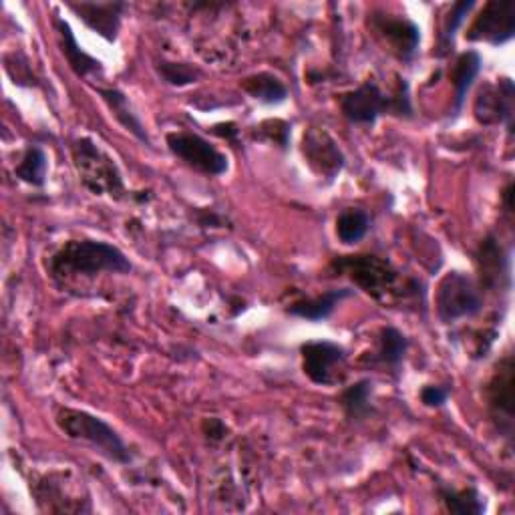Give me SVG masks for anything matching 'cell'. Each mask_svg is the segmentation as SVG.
<instances>
[{"mask_svg": "<svg viewBox=\"0 0 515 515\" xmlns=\"http://www.w3.org/2000/svg\"><path fill=\"white\" fill-rule=\"evenodd\" d=\"M371 27L401 61L411 63L415 59L421 45V29L411 19L377 11L371 15Z\"/></svg>", "mask_w": 515, "mask_h": 515, "instance_id": "cell-10", "label": "cell"}, {"mask_svg": "<svg viewBox=\"0 0 515 515\" xmlns=\"http://www.w3.org/2000/svg\"><path fill=\"white\" fill-rule=\"evenodd\" d=\"M67 7L99 37L107 43H115L119 37L125 3H67Z\"/></svg>", "mask_w": 515, "mask_h": 515, "instance_id": "cell-13", "label": "cell"}, {"mask_svg": "<svg viewBox=\"0 0 515 515\" xmlns=\"http://www.w3.org/2000/svg\"><path fill=\"white\" fill-rule=\"evenodd\" d=\"M57 425L69 439L91 445L99 455L113 463L127 465L131 461V453L121 435L107 421L89 411L59 409Z\"/></svg>", "mask_w": 515, "mask_h": 515, "instance_id": "cell-3", "label": "cell"}, {"mask_svg": "<svg viewBox=\"0 0 515 515\" xmlns=\"http://www.w3.org/2000/svg\"><path fill=\"white\" fill-rule=\"evenodd\" d=\"M451 397V387L447 385H427L421 391V403L429 409H441Z\"/></svg>", "mask_w": 515, "mask_h": 515, "instance_id": "cell-27", "label": "cell"}, {"mask_svg": "<svg viewBox=\"0 0 515 515\" xmlns=\"http://www.w3.org/2000/svg\"><path fill=\"white\" fill-rule=\"evenodd\" d=\"M97 93L101 95V99L107 103V107L111 109L113 117L141 143H145L147 147H151V139L145 131L143 121L139 119V115L133 111L127 95L119 89H97Z\"/></svg>", "mask_w": 515, "mask_h": 515, "instance_id": "cell-18", "label": "cell"}, {"mask_svg": "<svg viewBox=\"0 0 515 515\" xmlns=\"http://www.w3.org/2000/svg\"><path fill=\"white\" fill-rule=\"evenodd\" d=\"M355 294L353 288H332L316 298H304V300H298V302H292L286 312L290 316H298V318H304V320H310V322H320V320H326L332 316L334 308L342 302L347 300Z\"/></svg>", "mask_w": 515, "mask_h": 515, "instance_id": "cell-16", "label": "cell"}, {"mask_svg": "<svg viewBox=\"0 0 515 515\" xmlns=\"http://www.w3.org/2000/svg\"><path fill=\"white\" fill-rule=\"evenodd\" d=\"M300 355L304 375L322 387H330L340 379L338 371L347 361L345 347L332 340H308L300 347Z\"/></svg>", "mask_w": 515, "mask_h": 515, "instance_id": "cell-7", "label": "cell"}, {"mask_svg": "<svg viewBox=\"0 0 515 515\" xmlns=\"http://www.w3.org/2000/svg\"><path fill=\"white\" fill-rule=\"evenodd\" d=\"M133 270L129 258L113 244L101 240H71L61 246L49 260L53 278L97 276L101 272L129 274Z\"/></svg>", "mask_w": 515, "mask_h": 515, "instance_id": "cell-1", "label": "cell"}, {"mask_svg": "<svg viewBox=\"0 0 515 515\" xmlns=\"http://www.w3.org/2000/svg\"><path fill=\"white\" fill-rule=\"evenodd\" d=\"M157 75L163 83L171 87H188L200 81L202 71L190 63H174V61H161L157 65Z\"/></svg>", "mask_w": 515, "mask_h": 515, "instance_id": "cell-26", "label": "cell"}, {"mask_svg": "<svg viewBox=\"0 0 515 515\" xmlns=\"http://www.w3.org/2000/svg\"><path fill=\"white\" fill-rule=\"evenodd\" d=\"M240 87L262 105H280L288 99V87L284 85V81L266 71L246 77Z\"/></svg>", "mask_w": 515, "mask_h": 515, "instance_id": "cell-19", "label": "cell"}, {"mask_svg": "<svg viewBox=\"0 0 515 515\" xmlns=\"http://www.w3.org/2000/svg\"><path fill=\"white\" fill-rule=\"evenodd\" d=\"M302 151L314 174L326 178L328 182H332L342 167H345V155H342L336 141L326 131L310 129L304 133Z\"/></svg>", "mask_w": 515, "mask_h": 515, "instance_id": "cell-12", "label": "cell"}, {"mask_svg": "<svg viewBox=\"0 0 515 515\" xmlns=\"http://www.w3.org/2000/svg\"><path fill=\"white\" fill-rule=\"evenodd\" d=\"M47 171L49 159L45 149L39 145H29L21 157V163L15 169V176L33 188H43L47 182Z\"/></svg>", "mask_w": 515, "mask_h": 515, "instance_id": "cell-22", "label": "cell"}, {"mask_svg": "<svg viewBox=\"0 0 515 515\" xmlns=\"http://www.w3.org/2000/svg\"><path fill=\"white\" fill-rule=\"evenodd\" d=\"M334 268L349 274L359 288L375 298H381L397 280V272L391 264L377 256H340L334 260Z\"/></svg>", "mask_w": 515, "mask_h": 515, "instance_id": "cell-9", "label": "cell"}, {"mask_svg": "<svg viewBox=\"0 0 515 515\" xmlns=\"http://www.w3.org/2000/svg\"><path fill=\"white\" fill-rule=\"evenodd\" d=\"M268 125L272 129H266L264 125L256 127V129H260V137L272 141L274 145H280L282 149H286L288 139H290V125L284 123V121H268Z\"/></svg>", "mask_w": 515, "mask_h": 515, "instance_id": "cell-28", "label": "cell"}, {"mask_svg": "<svg viewBox=\"0 0 515 515\" xmlns=\"http://www.w3.org/2000/svg\"><path fill=\"white\" fill-rule=\"evenodd\" d=\"M204 433H206V437L210 439V441H222L224 437H226V433H228V429H226V425H224V421L222 419H206L204 421Z\"/></svg>", "mask_w": 515, "mask_h": 515, "instance_id": "cell-29", "label": "cell"}, {"mask_svg": "<svg viewBox=\"0 0 515 515\" xmlns=\"http://www.w3.org/2000/svg\"><path fill=\"white\" fill-rule=\"evenodd\" d=\"M439 495H441V501L445 503L447 511H451V513H457V515H481V513H485V501L475 487L461 489V491L441 487Z\"/></svg>", "mask_w": 515, "mask_h": 515, "instance_id": "cell-24", "label": "cell"}, {"mask_svg": "<svg viewBox=\"0 0 515 515\" xmlns=\"http://www.w3.org/2000/svg\"><path fill=\"white\" fill-rule=\"evenodd\" d=\"M73 161L81 184L95 196L121 200L125 194L123 176L115 159L105 153L91 137H79L71 145Z\"/></svg>", "mask_w": 515, "mask_h": 515, "instance_id": "cell-4", "label": "cell"}, {"mask_svg": "<svg viewBox=\"0 0 515 515\" xmlns=\"http://www.w3.org/2000/svg\"><path fill=\"white\" fill-rule=\"evenodd\" d=\"M369 230H371V216L361 208H347L336 218V238L345 246H355L363 242Z\"/></svg>", "mask_w": 515, "mask_h": 515, "instance_id": "cell-21", "label": "cell"}, {"mask_svg": "<svg viewBox=\"0 0 515 515\" xmlns=\"http://www.w3.org/2000/svg\"><path fill=\"white\" fill-rule=\"evenodd\" d=\"M483 69V57L477 51H465L457 57L453 71H451V83L455 87V101H453V115H459L469 89L473 87L475 79L479 77Z\"/></svg>", "mask_w": 515, "mask_h": 515, "instance_id": "cell-17", "label": "cell"}, {"mask_svg": "<svg viewBox=\"0 0 515 515\" xmlns=\"http://www.w3.org/2000/svg\"><path fill=\"white\" fill-rule=\"evenodd\" d=\"M513 99L515 87L511 79H501L495 85L483 87L473 105L475 119L483 125H499L505 123L509 131L513 129Z\"/></svg>", "mask_w": 515, "mask_h": 515, "instance_id": "cell-11", "label": "cell"}, {"mask_svg": "<svg viewBox=\"0 0 515 515\" xmlns=\"http://www.w3.org/2000/svg\"><path fill=\"white\" fill-rule=\"evenodd\" d=\"M167 147L186 165L194 167L196 171L206 176H224L230 167L228 157L198 133H188V131L169 133Z\"/></svg>", "mask_w": 515, "mask_h": 515, "instance_id": "cell-6", "label": "cell"}, {"mask_svg": "<svg viewBox=\"0 0 515 515\" xmlns=\"http://www.w3.org/2000/svg\"><path fill=\"white\" fill-rule=\"evenodd\" d=\"M214 133L228 139V141H236L240 129H238L236 123H218V125H214Z\"/></svg>", "mask_w": 515, "mask_h": 515, "instance_id": "cell-30", "label": "cell"}, {"mask_svg": "<svg viewBox=\"0 0 515 515\" xmlns=\"http://www.w3.org/2000/svg\"><path fill=\"white\" fill-rule=\"evenodd\" d=\"M489 407L497 419L505 421V431L511 437V427H513V361L507 357L491 385H489Z\"/></svg>", "mask_w": 515, "mask_h": 515, "instance_id": "cell-14", "label": "cell"}, {"mask_svg": "<svg viewBox=\"0 0 515 515\" xmlns=\"http://www.w3.org/2000/svg\"><path fill=\"white\" fill-rule=\"evenodd\" d=\"M342 411L351 421H365L373 413V381L363 379L342 391L338 399Z\"/></svg>", "mask_w": 515, "mask_h": 515, "instance_id": "cell-20", "label": "cell"}, {"mask_svg": "<svg viewBox=\"0 0 515 515\" xmlns=\"http://www.w3.org/2000/svg\"><path fill=\"white\" fill-rule=\"evenodd\" d=\"M55 29H57V35H59V43H61V53L65 55L71 71L85 79L89 75H95L103 69L101 61H97L95 57H91L89 53L83 51V47L77 43L75 39V33L71 29V25L63 19H55Z\"/></svg>", "mask_w": 515, "mask_h": 515, "instance_id": "cell-15", "label": "cell"}, {"mask_svg": "<svg viewBox=\"0 0 515 515\" xmlns=\"http://www.w3.org/2000/svg\"><path fill=\"white\" fill-rule=\"evenodd\" d=\"M407 349H409V338L399 328L387 326L379 334L377 361L391 369H399L407 355Z\"/></svg>", "mask_w": 515, "mask_h": 515, "instance_id": "cell-23", "label": "cell"}, {"mask_svg": "<svg viewBox=\"0 0 515 515\" xmlns=\"http://www.w3.org/2000/svg\"><path fill=\"white\" fill-rule=\"evenodd\" d=\"M340 111L357 125H373L383 115L413 117L409 85L403 79L395 95H387L375 81H365L359 89L340 97Z\"/></svg>", "mask_w": 515, "mask_h": 515, "instance_id": "cell-2", "label": "cell"}, {"mask_svg": "<svg viewBox=\"0 0 515 515\" xmlns=\"http://www.w3.org/2000/svg\"><path fill=\"white\" fill-rule=\"evenodd\" d=\"M437 316L443 324H453L481 312L483 296L467 274L453 270L443 276L437 286Z\"/></svg>", "mask_w": 515, "mask_h": 515, "instance_id": "cell-5", "label": "cell"}, {"mask_svg": "<svg viewBox=\"0 0 515 515\" xmlns=\"http://www.w3.org/2000/svg\"><path fill=\"white\" fill-rule=\"evenodd\" d=\"M475 9L473 0H463V3H455L445 19L443 31H441V39H439V51L437 57H445L449 55V51L453 49V41H455V33L461 29V25L465 23L467 15Z\"/></svg>", "mask_w": 515, "mask_h": 515, "instance_id": "cell-25", "label": "cell"}, {"mask_svg": "<svg viewBox=\"0 0 515 515\" xmlns=\"http://www.w3.org/2000/svg\"><path fill=\"white\" fill-rule=\"evenodd\" d=\"M515 37V3H499L491 0L483 7L479 17H475L465 39L471 43H489L501 47Z\"/></svg>", "mask_w": 515, "mask_h": 515, "instance_id": "cell-8", "label": "cell"}]
</instances>
